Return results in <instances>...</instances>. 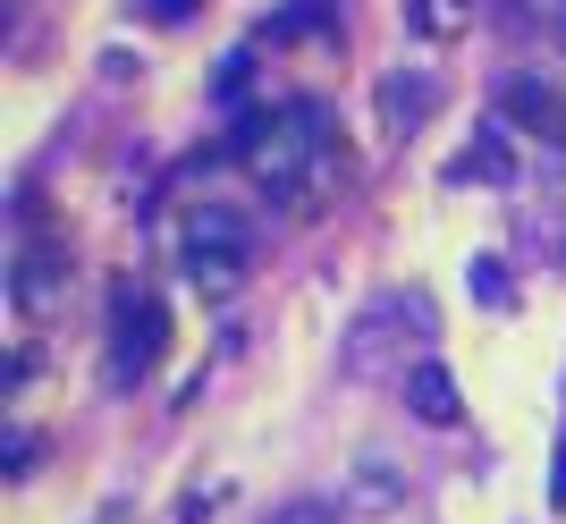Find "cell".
Returning <instances> with one entry per match:
<instances>
[{
	"mask_svg": "<svg viewBox=\"0 0 566 524\" xmlns=\"http://www.w3.org/2000/svg\"><path fill=\"white\" fill-rule=\"evenodd\" d=\"M389 331L431 338V305L415 296V287H406V296H380V305L364 313V322H355V331H347V347H338V373H347V381H373V373H380V347H389Z\"/></svg>",
	"mask_w": 566,
	"mask_h": 524,
	"instance_id": "cell-4",
	"label": "cell"
},
{
	"mask_svg": "<svg viewBox=\"0 0 566 524\" xmlns=\"http://www.w3.org/2000/svg\"><path fill=\"white\" fill-rule=\"evenodd\" d=\"M373 111H380V127H389V136H415V127L440 111V76H431V69H389V76L373 85Z\"/></svg>",
	"mask_w": 566,
	"mask_h": 524,
	"instance_id": "cell-8",
	"label": "cell"
},
{
	"mask_svg": "<svg viewBox=\"0 0 566 524\" xmlns=\"http://www.w3.org/2000/svg\"><path fill=\"white\" fill-rule=\"evenodd\" d=\"M161 356H169V305L144 280H118V296H111V389L153 381Z\"/></svg>",
	"mask_w": 566,
	"mask_h": 524,
	"instance_id": "cell-3",
	"label": "cell"
},
{
	"mask_svg": "<svg viewBox=\"0 0 566 524\" xmlns=\"http://www.w3.org/2000/svg\"><path fill=\"white\" fill-rule=\"evenodd\" d=\"M398 389H406V415H415V423H431V431H457L465 423V389H457V373H449V356H415L398 373Z\"/></svg>",
	"mask_w": 566,
	"mask_h": 524,
	"instance_id": "cell-6",
	"label": "cell"
},
{
	"mask_svg": "<svg viewBox=\"0 0 566 524\" xmlns=\"http://www.w3.org/2000/svg\"><path fill=\"white\" fill-rule=\"evenodd\" d=\"M457 178H482V187H516V136H507V119H482L465 136V161H457Z\"/></svg>",
	"mask_w": 566,
	"mask_h": 524,
	"instance_id": "cell-9",
	"label": "cell"
},
{
	"mask_svg": "<svg viewBox=\"0 0 566 524\" xmlns=\"http://www.w3.org/2000/svg\"><path fill=\"white\" fill-rule=\"evenodd\" d=\"M60 287H69V254L43 238H25L18 262H9V296H18L25 322H43V313H60Z\"/></svg>",
	"mask_w": 566,
	"mask_h": 524,
	"instance_id": "cell-7",
	"label": "cell"
},
{
	"mask_svg": "<svg viewBox=\"0 0 566 524\" xmlns=\"http://www.w3.org/2000/svg\"><path fill=\"white\" fill-rule=\"evenodd\" d=\"M229 153L280 212H313L338 178V127H331L322 102H271V111H254V119L237 127Z\"/></svg>",
	"mask_w": 566,
	"mask_h": 524,
	"instance_id": "cell-1",
	"label": "cell"
},
{
	"mask_svg": "<svg viewBox=\"0 0 566 524\" xmlns=\"http://www.w3.org/2000/svg\"><path fill=\"white\" fill-rule=\"evenodd\" d=\"M203 0H144V18H161V25H187Z\"/></svg>",
	"mask_w": 566,
	"mask_h": 524,
	"instance_id": "cell-14",
	"label": "cell"
},
{
	"mask_svg": "<svg viewBox=\"0 0 566 524\" xmlns=\"http://www.w3.org/2000/svg\"><path fill=\"white\" fill-rule=\"evenodd\" d=\"M499 119L516 127V136H533V144H549L558 153L566 144V94L549 85V76H499Z\"/></svg>",
	"mask_w": 566,
	"mask_h": 524,
	"instance_id": "cell-5",
	"label": "cell"
},
{
	"mask_svg": "<svg viewBox=\"0 0 566 524\" xmlns=\"http://www.w3.org/2000/svg\"><path fill=\"white\" fill-rule=\"evenodd\" d=\"M271 34H313V43H331L338 25H331V9H322V0H287V9H280V25H271Z\"/></svg>",
	"mask_w": 566,
	"mask_h": 524,
	"instance_id": "cell-11",
	"label": "cell"
},
{
	"mask_svg": "<svg viewBox=\"0 0 566 524\" xmlns=\"http://www.w3.org/2000/svg\"><path fill=\"white\" fill-rule=\"evenodd\" d=\"M473 0H406V25L415 34H431V43H449V34H465Z\"/></svg>",
	"mask_w": 566,
	"mask_h": 524,
	"instance_id": "cell-10",
	"label": "cell"
},
{
	"mask_svg": "<svg viewBox=\"0 0 566 524\" xmlns=\"http://www.w3.org/2000/svg\"><path fill=\"white\" fill-rule=\"evenodd\" d=\"M254 220L237 212V203H195L178 220V262H187V287L195 296H237V287L254 280Z\"/></svg>",
	"mask_w": 566,
	"mask_h": 524,
	"instance_id": "cell-2",
	"label": "cell"
},
{
	"mask_svg": "<svg viewBox=\"0 0 566 524\" xmlns=\"http://www.w3.org/2000/svg\"><path fill=\"white\" fill-rule=\"evenodd\" d=\"M262 524H338V507H331V500H313V491H305V500H280V507H271Z\"/></svg>",
	"mask_w": 566,
	"mask_h": 524,
	"instance_id": "cell-12",
	"label": "cell"
},
{
	"mask_svg": "<svg viewBox=\"0 0 566 524\" xmlns=\"http://www.w3.org/2000/svg\"><path fill=\"white\" fill-rule=\"evenodd\" d=\"M549 34H558V43H566V0H549Z\"/></svg>",
	"mask_w": 566,
	"mask_h": 524,
	"instance_id": "cell-15",
	"label": "cell"
},
{
	"mask_svg": "<svg viewBox=\"0 0 566 524\" xmlns=\"http://www.w3.org/2000/svg\"><path fill=\"white\" fill-rule=\"evenodd\" d=\"M465 280H473V296H482V305H507V262H499V254H482Z\"/></svg>",
	"mask_w": 566,
	"mask_h": 524,
	"instance_id": "cell-13",
	"label": "cell"
}]
</instances>
